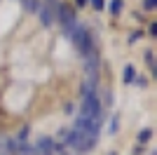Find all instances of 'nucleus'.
Segmentation results:
<instances>
[{"instance_id":"nucleus-1","label":"nucleus","mask_w":157,"mask_h":155,"mask_svg":"<svg viewBox=\"0 0 157 155\" xmlns=\"http://www.w3.org/2000/svg\"><path fill=\"white\" fill-rule=\"evenodd\" d=\"M68 35H71V40H73V45L78 47L80 52H82V54H87V52L89 50H94L92 47V38H89V33H87V28L85 26H75V28H73L71 33H68Z\"/></svg>"},{"instance_id":"nucleus-2","label":"nucleus","mask_w":157,"mask_h":155,"mask_svg":"<svg viewBox=\"0 0 157 155\" xmlns=\"http://www.w3.org/2000/svg\"><path fill=\"white\" fill-rule=\"evenodd\" d=\"M56 17H59L61 26H63V31L66 33H71L75 26H78V19H75V12H73L71 7H66V5H59L56 7Z\"/></svg>"},{"instance_id":"nucleus-3","label":"nucleus","mask_w":157,"mask_h":155,"mask_svg":"<svg viewBox=\"0 0 157 155\" xmlns=\"http://www.w3.org/2000/svg\"><path fill=\"white\" fill-rule=\"evenodd\" d=\"M54 148V139H45V136H42V139H40L38 143H35V153L38 155H49V150Z\"/></svg>"},{"instance_id":"nucleus-4","label":"nucleus","mask_w":157,"mask_h":155,"mask_svg":"<svg viewBox=\"0 0 157 155\" xmlns=\"http://www.w3.org/2000/svg\"><path fill=\"white\" fill-rule=\"evenodd\" d=\"M35 12L40 14V21H42L45 26H52V24H54V14H52V10H49L47 5H38V10H35Z\"/></svg>"},{"instance_id":"nucleus-5","label":"nucleus","mask_w":157,"mask_h":155,"mask_svg":"<svg viewBox=\"0 0 157 155\" xmlns=\"http://www.w3.org/2000/svg\"><path fill=\"white\" fill-rule=\"evenodd\" d=\"M122 7H124L122 0H110V12L113 14H120V12H122Z\"/></svg>"},{"instance_id":"nucleus-6","label":"nucleus","mask_w":157,"mask_h":155,"mask_svg":"<svg viewBox=\"0 0 157 155\" xmlns=\"http://www.w3.org/2000/svg\"><path fill=\"white\" fill-rule=\"evenodd\" d=\"M150 136H152L150 129H141V132H138V143H145L148 139H150Z\"/></svg>"},{"instance_id":"nucleus-7","label":"nucleus","mask_w":157,"mask_h":155,"mask_svg":"<svg viewBox=\"0 0 157 155\" xmlns=\"http://www.w3.org/2000/svg\"><path fill=\"white\" fill-rule=\"evenodd\" d=\"M124 82L127 85L134 82V68H131V66H127V68H124Z\"/></svg>"},{"instance_id":"nucleus-8","label":"nucleus","mask_w":157,"mask_h":155,"mask_svg":"<svg viewBox=\"0 0 157 155\" xmlns=\"http://www.w3.org/2000/svg\"><path fill=\"white\" fill-rule=\"evenodd\" d=\"M24 5H26V10L35 12V10H38V0H24Z\"/></svg>"},{"instance_id":"nucleus-9","label":"nucleus","mask_w":157,"mask_h":155,"mask_svg":"<svg viewBox=\"0 0 157 155\" xmlns=\"http://www.w3.org/2000/svg\"><path fill=\"white\" fill-rule=\"evenodd\" d=\"M89 2H92V7H94V10H103V7H105V2H103V0H89Z\"/></svg>"},{"instance_id":"nucleus-10","label":"nucleus","mask_w":157,"mask_h":155,"mask_svg":"<svg viewBox=\"0 0 157 155\" xmlns=\"http://www.w3.org/2000/svg\"><path fill=\"white\" fill-rule=\"evenodd\" d=\"M157 0H143V10H155Z\"/></svg>"},{"instance_id":"nucleus-11","label":"nucleus","mask_w":157,"mask_h":155,"mask_svg":"<svg viewBox=\"0 0 157 155\" xmlns=\"http://www.w3.org/2000/svg\"><path fill=\"white\" fill-rule=\"evenodd\" d=\"M117 132V117H113V122H110V134H115Z\"/></svg>"},{"instance_id":"nucleus-12","label":"nucleus","mask_w":157,"mask_h":155,"mask_svg":"<svg viewBox=\"0 0 157 155\" xmlns=\"http://www.w3.org/2000/svg\"><path fill=\"white\" fill-rule=\"evenodd\" d=\"M138 38H141V31H138V33H131V38H129V42H136Z\"/></svg>"},{"instance_id":"nucleus-13","label":"nucleus","mask_w":157,"mask_h":155,"mask_svg":"<svg viewBox=\"0 0 157 155\" xmlns=\"http://www.w3.org/2000/svg\"><path fill=\"white\" fill-rule=\"evenodd\" d=\"M85 2H87V0H78V5H80V7H82V5H85Z\"/></svg>"}]
</instances>
